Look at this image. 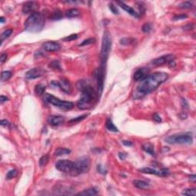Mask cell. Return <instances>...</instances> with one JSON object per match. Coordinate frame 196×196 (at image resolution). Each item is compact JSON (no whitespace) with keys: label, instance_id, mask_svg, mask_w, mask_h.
I'll use <instances>...</instances> for the list:
<instances>
[{"label":"cell","instance_id":"cell-27","mask_svg":"<svg viewBox=\"0 0 196 196\" xmlns=\"http://www.w3.org/2000/svg\"><path fill=\"white\" fill-rule=\"evenodd\" d=\"M135 42V39L133 38H123L120 40V43L121 45H130Z\"/></svg>","mask_w":196,"mask_h":196},{"label":"cell","instance_id":"cell-9","mask_svg":"<svg viewBox=\"0 0 196 196\" xmlns=\"http://www.w3.org/2000/svg\"><path fill=\"white\" fill-rule=\"evenodd\" d=\"M77 169L78 175L87 172L90 169V159L87 156H82L77 159L76 162Z\"/></svg>","mask_w":196,"mask_h":196},{"label":"cell","instance_id":"cell-15","mask_svg":"<svg viewBox=\"0 0 196 196\" xmlns=\"http://www.w3.org/2000/svg\"><path fill=\"white\" fill-rule=\"evenodd\" d=\"M42 48L46 51L49 52H53V51H57L60 50L61 45L60 44L55 42H46L42 45Z\"/></svg>","mask_w":196,"mask_h":196},{"label":"cell","instance_id":"cell-11","mask_svg":"<svg viewBox=\"0 0 196 196\" xmlns=\"http://www.w3.org/2000/svg\"><path fill=\"white\" fill-rule=\"evenodd\" d=\"M104 71L105 68H103L101 67L97 69L95 73H94V76L95 79L97 81V88H98V93L99 95H101L103 91V80H104Z\"/></svg>","mask_w":196,"mask_h":196},{"label":"cell","instance_id":"cell-35","mask_svg":"<svg viewBox=\"0 0 196 196\" xmlns=\"http://www.w3.org/2000/svg\"><path fill=\"white\" fill-rule=\"evenodd\" d=\"M18 174V171L16 169H12L8 172L6 174V179H12L15 178Z\"/></svg>","mask_w":196,"mask_h":196},{"label":"cell","instance_id":"cell-46","mask_svg":"<svg viewBox=\"0 0 196 196\" xmlns=\"http://www.w3.org/2000/svg\"><path fill=\"white\" fill-rule=\"evenodd\" d=\"M118 156H119V158H120L121 160H124L125 159H126V157H127V154H126V153H119V154H118Z\"/></svg>","mask_w":196,"mask_h":196},{"label":"cell","instance_id":"cell-49","mask_svg":"<svg viewBox=\"0 0 196 196\" xmlns=\"http://www.w3.org/2000/svg\"><path fill=\"white\" fill-rule=\"evenodd\" d=\"M1 125H2V126H9V125H10V123H9V121L6 120H1Z\"/></svg>","mask_w":196,"mask_h":196},{"label":"cell","instance_id":"cell-17","mask_svg":"<svg viewBox=\"0 0 196 196\" xmlns=\"http://www.w3.org/2000/svg\"><path fill=\"white\" fill-rule=\"evenodd\" d=\"M59 82V88L64 91L66 94H71L72 90L71 84L70 81L67 80V79L62 78Z\"/></svg>","mask_w":196,"mask_h":196},{"label":"cell","instance_id":"cell-31","mask_svg":"<svg viewBox=\"0 0 196 196\" xmlns=\"http://www.w3.org/2000/svg\"><path fill=\"white\" fill-rule=\"evenodd\" d=\"M49 159H50V156H49V155L47 154V155L43 156H42L39 160L40 166H45V165H47L48 162H49Z\"/></svg>","mask_w":196,"mask_h":196},{"label":"cell","instance_id":"cell-2","mask_svg":"<svg viewBox=\"0 0 196 196\" xmlns=\"http://www.w3.org/2000/svg\"><path fill=\"white\" fill-rule=\"evenodd\" d=\"M77 88L81 92L80 100L77 106L81 110H88L93 106L97 94L95 90L87 80H81L76 84Z\"/></svg>","mask_w":196,"mask_h":196},{"label":"cell","instance_id":"cell-20","mask_svg":"<svg viewBox=\"0 0 196 196\" xmlns=\"http://www.w3.org/2000/svg\"><path fill=\"white\" fill-rule=\"evenodd\" d=\"M133 183L136 188H140V189H147L150 186L147 182L143 181V180H134Z\"/></svg>","mask_w":196,"mask_h":196},{"label":"cell","instance_id":"cell-47","mask_svg":"<svg viewBox=\"0 0 196 196\" xmlns=\"http://www.w3.org/2000/svg\"><path fill=\"white\" fill-rule=\"evenodd\" d=\"M122 143L126 146H132L133 143L131 141H128V140H123Z\"/></svg>","mask_w":196,"mask_h":196},{"label":"cell","instance_id":"cell-25","mask_svg":"<svg viewBox=\"0 0 196 196\" xmlns=\"http://www.w3.org/2000/svg\"><path fill=\"white\" fill-rule=\"evenodd\" d=\"M45 90H46L45 86L39 84L35 85V90H35V93L36 95H38V96H42V94L45 93Z\"/></svg>","mask_w":196,"mask_h":196},{"label":"cell","instance_id":"cell-48","mask_svg":"<svg viewBox=\"0 0 196 196\" xmlns=\"http://www.w3.org/2000/svg\"><path fill=\"white\" fill-rule=\"evenodd\" d=\"M51 87H54V88H55V87H59V82L58 81H51Z\"/></svg>","mask_w":196,"mask_h":196},{"label":"cell","instance_id":"cell-6","mask_svg":"<svg viewBox=\"0 0 196 196\" xmlns=\"http://www.w3.org/2000/svg\"><path fill=\"white\" fill-rule=\"evenodd\" d=\"M55 167L58 170L64 172V173H66V174L71 175H78L76 163L71 160H66V159L60 160L57 162Z\"/></svg>","mask_w":196,"mask_h":196},{"label":"cell","instance_id":"cell-44","mask_svg":"<svg viewBox=\"0 0 196 196\" xmlns=\"http://www.w3.org/2000/svg\"><path fill=\"white\" fill-rule=\"evenodd\" d=\"M7 59V54L5 52H3L1 54V56H0V61H1V64H3L5 61H6Z\"/></svg>","mask_w":196,"mask_h":196},{"label":"cell","instance_id":"cell-3","mask_svg":"<svg viewBox=\"0 0 196 196\" xmlns=\"http://www.w3.org/2000/svg\"><path fill=\"white\" fill-rule=\"evenodd\" d=\"M45 23V17L39 12L31 14L25 22V28L28 32L38 33L43 29Z\"/></svg>","mask_w":196,"mask_h":196},{"label":"cell","instance_id":"cell-51","mask_svg":"<svg viewBox=\"0 0 196 196\" xmlns=\"http://www.w3.org/2000/svg\"><path fill=\"white\" fill-rule=\"evenodd\" d=\"M189 180L192 182H195L196 181V175H191L189 176Z\"/></svg>","mask_w":196,"mask_h":196},{"label":"cell","instance_id":"cell-37","mask_svg":"<svg viewBox=\"0 0 196 196\" xmlns=\"http://www.w3.org/2000/svg\"><path fill=\"white\" fill-rule=\"evenodd\" d=\"M87 114H84V115L79 116V117H77L74 118V119L71 120L70 121H69V123H74L81 122V121H82V120H84L85 118L87 117Z\"/></svg>","mask_w":196,"mask_h":196},{"label":"cell","instance_id":"cell-32","mask_svg":"<svg viewBox=\"0 0 196 196\" xmlns=\"http://www.w3.org/2000/svg\"><path fill=\"white\" fill-rule=\"evenodd\" d=\"M182 195H196V189L195 188H186V189L183 190L182 192Z\"/></svg>","mask_w":196,"mask_h":196},{"label":"cell","instance_id":"cell-22","mask_svg":"<svg viewBox=\"0 0 196 196\" xmlns=\"http://www.w3.org/2000/svg\"><path fill=\"white\" fill-rule=\"evenodd\" d=\"M80 14H81L80 11H79L77 9H76V8H73V9H68V10H67L65 12L66 17L68 18L77 17V16L80 15Z\"/></svg>","mask_w":196,"mask_h":196},{"label":"cell","instance_id":"cell-19","mask_svg":"<svg viewBox=\"0 0 196 196\" xmlns=\"http://www.w3.org/2000/svg\"><path fill=\"white\" fill-rule=\"evenodd\" d=\"M98 192H99V189H98L97 188L93 187V188H87L86 190H84L83 192H79L78 194L79 195H96L98 194Z\"/></svg>","mask_w":196,"mask_h":196},{"label":"cell","instance_id":"cell-33","mask_svg":"<svg viewBox=\"0 0 196 196\" xmlns=\"http://www.w3.org/2000/svg\"><path fill=\"white\" fill-rule=\"evenodd\" d=\"M193 7V4L190 2H183L179 5V8L182 9H189Z\"/></svg>","mask_w":196,"mask_h":196},{"label":"cell","instance_id":"cell-38","mask_svg":"<svg viewBox=\"0 0 196 196\" xmlns=\"http://www.w3.org/2000/svg\"><path fill=\"white\" fill-rule=\"evenodd\" d=\"M94 42H95V39H94V38H87V39L83 41V42L80 44V45L79 46L82 47V46L88 45H91V44L94 43Z\"/></svg>","mask_w":196,"mask_h":196},{"label":"cell","instance_id":"cell-23","mask_svg":"<svg viewBox=\"0 0 196 196\" xmlns=\"http://www.w3.org/2000/svg\"><path fill=\"white\" fill-rule=\"evenodd\" d=\"M63 17V13L60 9H56L55 11H54L51 13L50 16V19L53 20V21H58L62 19Z\"/></svg>","mask_w":196,"mask_h":196},{"label":"cell","instance_id":"cell-28","mask_svg":"<svg viewBox=\"0 0 196 196\" xmlns=\"http://www.w3.org/2000/svg\"><path fill=\"white\" fill-rule=\"evenodd\" d=\"M12 76V73L11 71H6L2 72L1 74V81H6L8 80L11 78V77Z\"/></svg>","mask_w":196,"mask_h":196},{"label":"cell","instance_id":"cell-43","mask_svg":"<svg viewBox=\"0 0 196 196\" xmlns=\"http://www.w3.org/2000/svg\"><path fill=\"white\" fill-rule=\"evenodd\" d=\"M153 119L155 122L156 123H161L162 122V118L160 117V116L158 113H154L153 116Z\"/></svg>","mask_w":196,"mask_h":196},{"label":"cell","instance_id":"cell-26","mask_svg":"<svg viewBox=\"0 0 196 196\" xmlns=\"http://www.w3.org/2000/svg\"><path fill=\"white\" fill-rule=\"evenodd\" d=\"M71 151L69 149L66 148H58L55 150V155L57 156H65V155L70 154Z\"/></svg>","mask_w":196,"mask_h":196},{"label":"cell","instance_id":"cell-50","mask_svg":"<svg viewBox=\"0 0 196 196\" xmlns=\"http://www.w3.org/2000/svg\"><path fill=\"white\" fill-rule=\"evenodd\" d=\"M7 100H9V99H8L6 96H4V95L0 96V102H1V103H3L5 101H7Z\"/></svg>","mask_w":196,"mask_h":196},{"label":"cell","instance_id":"cell-42","mask_svg":"<svg viewBox=\"0 0 196 196\" xmlns=\"http://www.w3.org/2000/svg\"><path fill=\"white\" fill-rule=\"evenodd\" d=\"M97 172H99V173H100V174L104 175L107 173V170H106V169L103 168V166H101V165H97Z\"/></svg>","mask_w":196,"mask_h":196},{"label":"cell","instance_id":"cell-24","mask_svg":"<svg viewBox=\"0 0 196 196\" xmlns=\"http://www.w3.org/2000/svg\"><path fill=\"white\" fill-rule=\"evenodd\" d=\"M106 127L108 130L111 131V132H114V133H117L119 132V130L115 125L113 124V121H112L111 119H107V121H106Z\"/></svg>","mask_w":196,"mask_h":196},{"label":"cell","instance_id":"cell-4","mask_svg":"<svg viewBox=\"0 0 196 196\" xmlns=\"http://www.w3.org/2000/svg\"><path fill=\"white\" fill-rule=\"evenodd\" d=\"M112 39L110 34L106 31L103 34L102 39V45H101V51H100V67L105 68L106 64L109 58L110 52L111 50Z\"/></svg>","mask_w":196,"mask_h":196},{"label":"cell","instance_id":"cell-21","mask_svg":"<svg viewBox=\"0 0 196 196\" xmlns=\"http://www.w3.org/2000/svg\"><path fill=\"white\" fill-rule=\"evenodd\" d=\"M142 149H143L146 153H149L151 156H155V150H154V146L153 144L149 143H144L142 146Z\"/></svg>","mask_w":196,"mask_h":196},{"label":"cell","instance_id":"cell-30","mask_svg":"<svg viewBox=\"0 0 196 196\" xmlns=\"http://www.w3.org/2000/svg\"><path fill=\"white\" fill-rule=\"evenodd\" d=\"M136 5L137 6L138 9H139V12H138V14L140 15V13L141 14H144L145 13V12H146V5H145V4H144V2H136Z\"/></svg>","mask_w":196,"mask_h":196},{"label":"cell","instance_id":"cell-29","mask_svg":"<svg viewBox=\"0 0 196 196\" xmlns=\"http://www.w3.org/2000/svg\"><path fill=\"white\" fill-rule=\"evenodd\" d=\"M49 67H50L51 69H53V70L57 71L61 70V64H60V62H59L58 61H52L51 62L50 64H49Z\"/></svg>","mask_w":196,"mask_h":196},{"label":"cell","instance_id":"cell-8","mask_svg":"<svg viewBox=\"0 0 196 196\" xmlns=\"http://www.w3.org/2000/svg\"><path fill=\"white\" fill-rule=\"evenodd\" d=\"M153 64L156 66L163 65L165 64H167L170 67H175V56L173 55H166L159 57L158 58L154 59L153 61Z\"/></svg>","mask_w":196,"mask_h":196},{"label":"cell","instance_id":"cell-14","mask_svg":"<svg viewBox=\"0 0 196 196\" xmlns=\"http://www.w3.org/2000/svg\"><path fill=\"white\" fill-rule=\"evenodd\" d=\"M149 74V69L147 68H140L136 71L133 75L135 81H142Z\"/></svg>","mask_w":196,"mask_h":196},{"label":"cell","instance_id":"cell-34","mask_svg":"<svg viewBox=\"0 0 196 196\" xmlns=\"http://www.w3.org/2000/svg\"><path fill=\"white\" fill-rule=\"evenodd\" d=\"M12 32H13V30H12V29H7V30L4 31V32L2 33V35H1V40H2V42H3L5 38L9 37V36L12 34Z\"/></svg>","mask_w":196,"mask_h":196},{"label":"cell","instance_id":"cell-45","mask_svg":"<svg viewBox=\"0 0 196 196\" xmlns=\"http://www.w3.org/2000/svg\"><path fill=\"white\" fill-rule=\"evenodd\" d=\"M194 28V25L193 24H187L185 26L182 27V28L185 31H190L192 30V28Z\"/></svg>","mask_w":196,"mask_h":196},{"label":"cell","instance_id":"cell-18","mask_svg":"<svg viewBox=\"0 0 196 196\" xmlns=\"http://www.w3.org/2000/svg\"><path fill=\"white\" fill-rule=\"evenodd\" d=\"M117 3L119 5V6H120V8H122L123 10H125L127 13H129L130 15H132V16L136 18L140 17V15L138 14V12H136L133 8H131L130 6H129L128 5H126V3H124V2H120V1H117Z\"/></svg>","mask_w":196,"mask_h":196},{"label":"cell","instance_id":"cell-12","mask_svg":"<svg viewBox=\"0 0 196 196\" xmlns=\"http://www.w3.org/2000/svg\"><path fill=\"white\" fill-rule=\"evenodd\" d=\"M39 8V3L35 1H28L25 2L22 6V12L24 14H29L36 12Z\"/></svg>","mask_w":196,"mask_h":196},{"label":"cell","instance_id":"cell-40","mask_svg":"<svg viewBox=\"0 0 196 196\" xmlns=\"http://www.w3.org/2000/svg\"><path fill=\"white\" fill-rule=\"evenodd\" d=\"M188 15L186 14H181V15H175L174 17L172 18L173 21H179V20H183L187 19Z\"/></svg>","mask_w":196,"mask_h":196},{"label":"cell","instance_id":"cell-10","mask_svg":"<svg viewBox=\"0 0 196 196\" xmlns=\"http://www.w3.org/2000/svg\"><path fill=\"white\" fill-rule=\"evenodd\" d=\"M142 173H145V174H150V175H156L158 176L161 177H166L169 175L170 172L168 169L166 168H162L161 169L156 170L155 169L149 168V167H145L141 169H140Z\"/></svg>","mask_w":196,"mask_h":196},{"label":"cell","instance_id":"cell-5","mask_svg":"<svg viewBox=\"0 0 196 196\" xmlns=\"http://www.w3.org/2000/svg\"><path fill=\"white\" fill-rule=\"evenodd\" d=\"M165 141L169 144H192L193 138L190 133H179L167 136Z\"/></svg>","mask_w":196,"mask_h":196},{"label":"cell","instance_id":"cell-41","mask_svg":"<svg viewBox=\"0 0 196 196\" xmlns=\"http://www.w3.org/2000/svg\"><path fill=\"white\" fill-rule=\"evenodd\" d=\"M109 9H110V11H111L114 14V15H119V14H120L119 10H118L117 8L114 5L112 4V3L109 4Z\"/></svg>","mask_w":196,"mask_h":196},{"label":"cell","instance_id":"cell-1","mask_svg":"<svg viewBox=\"0 0 196 196\" xmlns=\"http://www.w3.org/2000/svg\"><path fill=\"white\" fill-rule=\"evenodd\" d=\"M168 77V74L165 72H155L153 74H149L140 82L135 90L133 94L134 99H140L146 96V94H150L151 92L158 88L159 85L164 83Z\"/></svg>","mask_w":196,"mask_h":196},{"label":"cell","instance_id":"cell-13","mask_svg":"<svg viewBox=\"0 0 196 196\" xmlns=\"http://www.w3.org/2000/svg\"><path fill=\"white\" fill-rule=\"evenodd\" d=\"M45 73V71L44 70L43 68H35L28 71L25 74V77H26L27 79L33 80V79L38 78L40 77H42V75H44Z\"/></svg>","mask_w":196,"mask_h":196},{"label":"cell","instance_id":"cell-39","mask_svg":"<svg viewBox=\"0 0 196 196\" xmlns=\"http://www.w3.org/2000/svg\"><path fill=\"white\" fill-rule=\"evenodd\" d=\"M77 38H78V35H77V34H72V35H68V36L65 37L64 38H63V41H65V42H71V41L76 40Z\"/></svg>","mask_w":196,"mask_h":196},{"label":"cell","instance_id":"cell-7","mask_svg":"<svg viewBox=\"0 0 196 196\" xmlns=\"http://www.w3.org/2000/svg\"><path fill=\"white\" fill-rule=\"evenodd\" d=\"M45 100H47V102L52 104L53 106L58 107L60 109H61L64 111H67V110H70L74 107V103L70 102V101H65V100H59L58 98L56 97L53 96L51 94H45Z\"/></svg>","mask_w":196,"mask_h":196},{"label":"cell","instance_id":"cell-52","mask_svg":"<svg viewBox=\"0 0 196 196\" xmlns=\"http://www.w3.org/2000/svg\"><path fill=\"white\" fill-rule=\"evenodd\" d=\"M0 22H1V23H3V22H5V19L3 17H1L0 18Z\"/></svg>","mask_w":196,"mask_h":196},{"label":"cell","instance_id":"cell-16","mask_svg":"<svg viewBox=\"0 0 196 196\" xmlns=\"http://www.w3.org/2000/svg\"><path fill=\"white\" fill-rule=\"evenodd\" d=\"M48 123L52 126H58L64 122L63 116H50L48 119Z\"/></svg>","mask_w":196,"mask_h":196},{"label":"cell","instance_id":"cell-36","mask_svg":"<svg viewBox=\"0 0 196 196\" xmlns=\"http://www.w3.org/2000/svg\"><path fill=\"white\" fill-rule=\"evenodd\" d=\"M152 29H153V26L150 23H145L142 28L143 32L145 33H149L152 31Z\"/></svg>","mask_w":196,"mask_h":196}]
</instances>
